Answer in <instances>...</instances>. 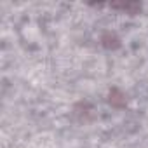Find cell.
Listing matches in <instances>:
<instances>
[{
  "instance_id": "1",
  "label": "cell",
  "mask_w": 148,
  "mask_h": 148,
  "mask_svg": "<svg viewBox=\"0 0 148 148\" xmlns=\"http://www.w3.org/2000/svg\"><path fill=\"white\" fill-rule=\"evenodd\" d=\"M101 42H103V45H105L106 49H115V47L120 45V40H119L113 33H105L103 38H101Z\"/></svg>"
},
{
  "instance_id": "2",
  "label": "cell",
  "mask_w": 148,
  "mask_h": 148,
  "mask_svg": "<svg viewBox=\"0 0 148 148\" xmlns=\"http://www.w3.org/2000/svg\"><path fill=\"white\" fill-rule=\"evenodd\" d=\"M112 7H115V9H124V11H127L129 14H134L138 9H141L139 4H120V5H119V4H113Z\"/></svg>"
}]
</instances>
